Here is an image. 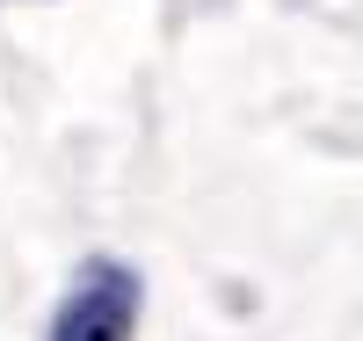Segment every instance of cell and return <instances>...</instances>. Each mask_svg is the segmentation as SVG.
I'll use <instances>...</instances> for the list:
<instances>
[{"label":"cell","instance_id":"obj_1","mask_svg":"<svg viewBox=\"0 0 363 341\" xmlns=\"http://www.w3.org/2000/svg\"><path fill=\"white\" fill-rule=\"evenodd\" d=\"M138 305H145L138 269L95 255V262L73 269L66 291H58L44 341H138Z\"/></svg>","mask_w":363,"mask_h":341}]
</instances>
